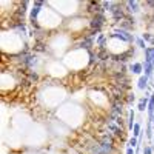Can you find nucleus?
Segmentation results:
<instances>
[{"mask_svg":"<svg viewBox=\"0 0 154 154\" xmlns=\"http://www.w3.org/2000/svg\"><path fill=\"white\" fill-rule=\"evenodd\" d=\"M105 22L106 20H105V15L103 14H94V17L91 19V23H89V25H91L93 31L99 32V31H100V28L105 25Z\"/></svg>","mask_w":154,"mask_h":154,"instance_id":"nucleus-1","label":"nucleus"},{"mask_svg":"<svg viewBox=\"0 0 154 154\" xmlns=\"http://www.w3.org/2000/svg\"><path fill=\"white\" fill-rule=\"evenodd\" d=\"M113 37H120L122 40H126V42H133L134 40V37H133V35L131 34H128V32H126V31H123V29H117L114 34H113Z\"/></svg>","mask_w":154,"mask_h":154,"instance_id":"nucleus-2","label":"nucleus"},{"mask_svg":"<svg viewBox=\"0 0 154 154\" xmlns=\"http://www.w3.org/2000/svg\"><path fill=\"white\" fill-rule=\"evenodd\" d=\"M108 130L113 131V133L116 134V137H120V139H123V137H125L123 130H122V128H119V126L114 125V123H110V122H108Z\"/></svg>","mask_w":154,"mask_h":154,"instance_id":"nucleus-3","label":"nucleus"},{"mask_svg":"<svg viewBox=\"0 0 154 154\" xmlns=\"http://www.w3.org/2000/svg\"><path fill=\"white\" fill-rule=\"evenodd\" d=\"M125 6H128V11L130 13H137L139 11V3L137 2H125Z\"/></svg>","mask_w":154,"mask_h":154,"instance_id":"nucleus-4","label":"nucleus"},{"mask_svg":"<svg viewBox=\"0 0 154 154\" xmlns=\"http://www.w3.org/2000/svg\"><path fill=\"white\" fill-rule=\"evenodd\" d=\"M147 102H148V99H147V97H142V99H140V102H139V111H145Z\"/></svg>","mask_w":154,"mask_h":154,"instance_id":"nucleus-5","label":"nucleus"},{"mask_svg":"<svg viewBox=\"0 0 154 154\" xmlns=\"http://www.w3.org/2000/svg\"><path fill=\"white\" fill-rule=\"evenodd\" d=\"M147 82H148L147 77H140V80H139V88H140V89H145V88H147Z\"/></svg>","mask_w":154,"mask_h":154,"instance_id":"nucleus-6","label":"nucleus"},{"mask_svg":"<svg viewBox=\"0 0 154 154\" xmlns=\"http://www.w3.org/2000/svg\"><path fill=\"white\" fill-rule=\"evenodd\" d=\"M97 59H102V60L108 59V52H106L105 49H100V51L97 52Z\"/></svg>","mask_w":154,"mask_h":154,"instance_id":"nucleus-7","label":"nucleus"},{"mask_svg":"<svg viewBox=\"0 0 154 154\" xmlns=\"http://www.w3.org/2000/svg\"><path fill=\"white\" fill-rule=\"evenodd\" d=\"M91 45H93V40H91V37H86V39L82 42V46H83V48H89Z\"/></svg>","mask_w":154,"mask_h":154,"instance_id":"nucleus-8","label":"nucleus"},{"mask_svg":"<svg viewBox=\"0 0 154 154\" xmlns=\"http://www.w3.org/2000/svg\"><path fill=\"white\" fill-rule=\"evenodd\" d=\"M133 120H134V111H130V120H128V128L133 130Z\"/></svg>","mask_w":154,"mask_h":154,"instance_id":"nucleus-9","label":"nucleus"},{"mask_svg":"<svg viewBox=\"0 0 154 154\" xmlns=\"http://www.w3.org/2000/svg\"><path fill=\"white\" fill-rule=\"evenodd\" d=\"M134 99H136V97H134V94H133V93H130V94H126V100H125V102H126V103H133V102H134Z\"/></svg>","mask_w":154,"mask_h":154,"instance_id":"nucleus-10","label":"nucleus"},{"mask_svg":"<svg viewBox=\"0 0 154 154\" xmlns=\"http://www.w3.org/2000/svg\"><path fill=\"white\" fill-rule=\"evenodd\" d=\"M133 72H136V74H139V72H140V69H142V65H140V63H136V65L133 66Z\"/></svg>","mask_w":154,"mask_h":154,"instance_id":"nucleus-11","label":"nucleus"},{"mask_svg":"<svg viewBox=\"0 0 154 154\" xmlns=\"http://www.w3.org/2000/svg\"><path fill=\"white\" fill-rule=\"evenodd\" d=\"M28 77H29V80H31V82H35V80L39 79V76L35 74V72H29V74H28Z\"/></svg>","mask_w":154,"mask_h":154,"instance_id":"nucleus-12","label":"nucleus"},{"mask_svg":"<svg viewBox=\"0 0 154 154\" xmlns=\"http://www.w3.org/2000/svg\"><path fill=\"white\" fill-rule=\"evenodd\" d=\"M139 131H140V126L139 125H134V137H137V136H139Z\"/></svg>","mask_w":154,"mask_h":154,"instance_id":"nucleus-13","label":"nucleus"},{"mask_svg":"<svg viewBox=\"0 0 154 154\" xmlns=\"http://www.w3.org/2000/svg\"><path fill=\"white\" fill-rule=\"evenodd\" d=\"M143 40H150L151 43H154V39L151 37V35H150V34H143Z\"/></svg>","mask_w":154,"mask_h":154,"instance_id":"nucleus-14","label":"nucleus"},{"mask_svg":"<svg viewBox=\"0 0 154 154\" xmlns=\"http://www.w3.org/2000/svg\"><path fill=\"white\" fill-rule=\"evenodd\" d=\"M136 145H137V139L133 137V139L130 140V147H136Z\"/></svg>","mask_w":154,"mask_h":154,"instance_id":"nucleus-15","label":"nucleus"},{"mask_svg":"<svg viewBox=\"0 0 154 154\" xmlns=\"http://www.w3.org/2000/svg\"><path fill=\"white\" fill-rule=\"evenodd\" d=\"M151 153H153V150H151L150 147H145V148H143V154H151Z\"/></svg>","mask_w":154,"mask_h":154,"instance_id":"nucleus-16","label":"nucleus"},{"mask_svg":"<svg viewBox=\"0 0 154 154\" xmlns=\"http://www.w3.org/2000/svg\"><path fill=\"white\" fill-rule=\"evenodd\" d=\"M137 45H139L140 48H145V43H143V40H142V39H139V40H137Z\"/></svg>","mask_w":154,"mask_h":154,"instance_id":"nucleus-17","label":"nucleus"},{"mask_svg":"<svg viewBox=\"0 0 154 154\" xmlns=\"http://www.w3.org/2000/svg\"><path fill=\"white\" fill-rule=\"evenodd\" d=\"M126 154H134V151H133V148H128V151H126Z\"/></svg>","mask_w":154,"mask_h":154,"instance_id":"nucleus-18","label":"nucleus"},{"mask_svg":"<svg viewBox=\"0 0 154 154\" xmlns=\"http://www.w3.org/2000/svg\"><path fill=\"white\" fill-rule=\"evenodd\" d=\"M151 120H153V125H154V116H153V119H151Z\"/></svg>","mask_w":154,"mask_h":154,"instance_id":"nucleus-19","label":"nucleus"},{"mask_svg":"<svg viewBox=\"0 0 154 154\" xmlns=\"http://www.w3.org/2000/svg\"><path fill=\"white\" fill-rule=\"evenodd\" d=\"M153 148H154V143H153Z\"/></svg>","mask_w":154,"mask_h":154,"instance_id":"nucleus-20","label":"nucleus"}]
</instances>
